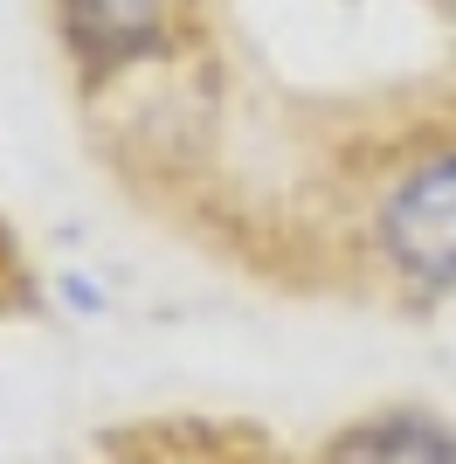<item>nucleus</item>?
I'll return each instance as SVG.
<instances>
[{"label":"nucleus","instance_id":"1","mask_svg":"<svg viewBox=\"0 0 456 464\" xmlns=\"http://www.w3.org/2000/svg\"><path fill=\"white\" fill-rule=\"evenodd\" d=\"M374 250L394 271V285L442 298L456 291V146L401 167L374 208Z\"/></svg>","mask_w":456,"mask_h":464},{"label":"nucleus","instance_id":"2","mask_svg":"<svg viewBox=\"0 0 456 464\" xmlns=\"http://www.w3.org/2000/svg\"><path fill=\"white\" fill-rule=\"evenodd\" d=\"M62 42L83 77H111L152 56L173 28V0H56Z\"/></svg>","mask_w":456,"mask_h":464},{"label":"nucleus","instance_id":"3","mask_svg":"<svg viewBox=\"0 0 456 464\" xmlns=\"http://www.w3.org/2000/svg\"><path fill=\"white\" fill-rule=\"evenodd\" d=\"M318 464H456V423L436 409H374L346 423Z\"/></svg>","mask_w":456,"mask_h":464}]
</instances>
